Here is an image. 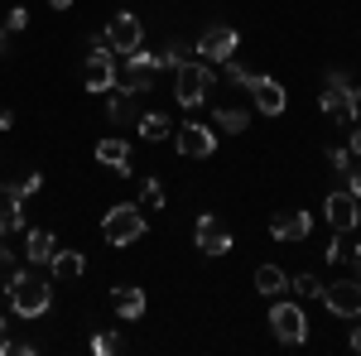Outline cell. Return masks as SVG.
Segmentation results:
<instances>
[{
  "label": "cell",
  "mask_w": 361,
  "mask_h": 356,
  "mask_svg": "<svg viewBox=\"0 0 361 356\" xmlns=\"http://www.w3.org/2000/svg\"><path fill=\"white\" fill-rule=\"evenodd\" d=\"M5 294H10V308H15L20 318H44V313L54 308V284L34 270V265L5 274Z\"/></svg>",
  "instance_id": "1"
},
{
  "label": "cell",
  "mask_w": 361,
  "mask_h": 356,
  "mask_svg": "<svg viewBox=\"0 0 361 356\" xmlns=\"http://www.w3.org/2000/svg\"><path fill=\"white\" fill-rule=\"evenodd\" d=\"M318 106H323V116L333 121V125H352L361 111H357V97H352V87H347V73L342 68H333L328 78H323V97H318Z\"/></svg>",
  "instance_id": "2"
},
{
  "label": "cell",
  "mask_w": 361,
  "mask_h": 356,
  "mask_svg": "<svg viewBox=\"0 0 361 356\" xmlns=\"http://www.w3.org/2000/svg\"><path fill=\"white\" fill-rule=\"evenodd\" d=\"M102 236H106V246H135L140 236H145V212H140L135 202H121L111 207L106 217H102Z\"/></svg>",
  "instance_id": "3"
},
{
  "label": "cell",
  "mask_w": 361,
  "mask_h": 356,
  "mask_svg": "<svg viewBox=\"0 0 361 356\" xmlns=\"http://www.w3.org/2000/svg\"><path fill=\"white\" fill-rule=\"evenodd\" d=\"M178 78H173V97H178V106H202L207 97H212V68L207 63H178L173 68Z\"/></svg>",
  "instance_id": "4"
},
{
  "label": "cell",
  "mask_w": 361,
  "mask_h": 356,
  "mask_svg": "<svg viewBox=\"0 0 361 356\" xmlns=\"http://www.w3.org/2000/svg\"><path fill=\"white\" fill-rule=\"evenodd\" d=\"M270 332H275L284 347H304L308 342V313L299 303H275L270 308Z\"/></svg>",
  "instance_id": "5"
},
{
  "label": "cell",
  "mask_w": 361,
  "mask_h": 356,
  "mask_svg": "<svg viewBox=\"0 0 361 356\" xmlns=\"http://www.w3.org/2000/svg\"><path fill=\"white\" fill-rule=\"evenodd\" d=\"M154 73H159V54H145V49H135V54H126V73L116 78V87L121 92H149V82H154Z\"/></svg>",
  "instance_id": "6"
},
{
  "label": "cell",
  "mask_w": 361,
  "mask_h": 356,
  "mask_svg": "<svg viewBox=\"0 0 361 356\" xmlns=\"http://www.w3.org/2000/svg\"><path fill=\"white\" fill-rule=\"evenodd\" d=\"M318 299L328 303L333 318H361V279H333V284H323Z\"/></svg>",
  "instance_id": "7"
},
{
  "label": "cell",
  "mask_w": 361,
  "mask_h": 356,
  "mask_svg": "<svg viewBox=\"0 0 361 356\" xmlns=\"http://www.w3.org/2000/svg\"><path fill=\"white\" fill-rule=\"evenodd\" d=\"M241 49V34L231 25H207L202 34H197V54H202V63H226V58Z\"/></svg>",
  "instance_id": "8"
},
{
  "label": "cell",
  "mask_w": 361,
  "mask_h": 356,
  "mask_svg": "<svg viewBox=\"0 0 361 356\" xmlns=\"http://www.w3.org/2000/svg\"><path fill=\"white\" fill-rule=\"evenodd\" d=\"M106 44H111V54H135L140 44H145V25H140V15L116 10L111 25H106Z\"/></svg>",
  "instance_id": "9"
},
{
  "label": "cell",
  "mask_w": 361,
  "mask_h": 356,
  "mask_svg": "<svg viewBox=\"0 0 361 356\" xmlns=\"http://www.w3.org/2000/svg\"><path fill=\"white\" fill-rule=\"evenodd\" d=\"M193 246L202 250V255H226L236 241H231V226H226V221H217L212 212H202L197 226H193Z\"/></svg>",
  "instance_id": "10"
},
{
  "label": "cell",
  "mask_w": 361,
  "mask_h": 356,
  "mask_svg": "<svg viewBox=\"0 0 361 356\" xmlns=\"http://www.w3.org/2000/svg\"><path fill=\"white\" fill-rule=\"evenodd\" d=\"M173 145H178L183 159H207L217 149V135L207 125H197V121H183V125H173Z\"/></svg>",
  "instance_id": "11"
},
{
  "label": "cell",
  "mask_w": 361,
  "mask_h": 356,
  "mask_svg": "<svg viewBox=\"0 0 361 356\" xmlns=\"http://www.w3.org/2000/svg\"><path fill=\"white\" fill-rule=\"evenodd\" d=\"M82 87H87V92H111V87H116V58H111V49H92V54H87Z\"/></svg>",
  "instance_id": "12"
},
{
  "label": "cell",
  "mask_w": 361,
  "mask_h": 356,
  "mask_svg": "<svg viewBox=\"0 0 361 356\" xmlns=\"http://www.w3.org/2000/svg\"><path fill=\"white\" fill-rule=\"evenodd\" d=\"M308 231H313V217H308V212H279V217H270V236L284 241V246L308 241Z\"/></svg>",
  "instance_id": "13"
},
{
  "label": "cell",
  "mask_w": 361,
  "mask_h": 356,
  "mask_svg": "<svg viewBox=\"0 0 361 356\" xmlns=\"http://www.w3.org/2000/svg\"><path fill=\"white\" fill-rule=\"evenodd\" d=\"M323 217L333 221V231H352L357 226V197L352 192H328V202H323Z\"/></svg>",
  "instance_id": "14"
},
{
  "label": "cell",
  "mask_w": 361,
  "mask_h": 356,
  "mask_svg": "<svg viewBox=\"0 0 361 356\" xmlns=\"http://www.w3.org/2000/svg\"><path fill=\"white\" fill-rule=\"evenodd\" d=\"M250 97H255V111H265V116H284V106H289V92L275 78H255Z\"/></svg>",
  "instance_id": "15"
},
{
  "label": "cell",
  "mask_w": 361,
  "mask_h": 356,
  "mask_svg": "<svg viewBox=\"0 0 361 356\" xmlns=\"http://www.w3.org/2000/svg\"><path fill=\"white\" fill-rule=\"evenodd\" d=\"M111 308H116V318L140 323V318H145V289H140V284H116L111 289Z\"/></svg>",
  "instance_id": "16"
},
{
  "label": "cell",
  "mask_w": 361,
  "mask_h": 356,
  "mask_svg": "<svg viewBox=\"0 0 361 356\" xmlns=\"http://www.w3.org/2000/svg\"><path fill=\"white\" fill-rule=\"evenodd\" d=\"M97 164L116 168V173H130V145H126L121 135H106V140H97Z\"/></svg>",
  "instance_id": "17"
},
{
  "label": "cell",
  "mask_w": 361,
  "mask_h": 356,
  "mask_svg": "<svg viewBox=\"0 0 361 356\" xmlns=\"http://www.w3.org/2000/svg\"><path fill=\"white\" fill-rule=\"evenodd\" d=\"M54 250H58L54 231H44V226L25 231V260L34 265V270H39V265H49V260H54Z\"/></svg>",
  "instance_id": "18"
},
{
  "label": "cell",
  "mask_w": 361,
  "mask_h": 356,
  "mask_svg": "<svg viewBox=\"0 0 361 356\" xmlns=\"http://www.w3.org/2000/svg\"><path fill=\"white\" fill-rule=\"evenodd\" d=\"M49 265H54L58 284H78V279L87 274V255H82V250H54V260H49Z\"/></svg>",
  "instance_id": "19"
},
{
  "label": "cell",
  "mask_w": 361,
  "mask_h": 356,
  "mask_svg": "<svg viewBox=\"0 0 361 356\" xmlns=\"http://www.w3.org/2000/svg\"><path fill=\"white\" fill-rule=\"evenodd\" d=\"M111 106H106V116H111L116 125H135L140 121V106H135V92H121V87H111Z\"/></svg>",
  "instance_id": "20"
},
{
  "label": "cell",
  "mask_w": 361,
  "mask_h": 356,
  "mask_svg": "<svg viewBox=\"0 0 361 356\" xmlns=\"http://www.w3.org/2000/svg\"><path fill=\"white\" fill-rule=\"evenodd\" d=\"M135 130H140V140H149V145H154V140L173 135V121H169L164 111H145V116L135 121Z\"/></svg>",
  "instance_id": "21"
},
{
  "label": "cell",
  "mask_w": 361,
  "mask_h": 356,
  "mask_svg": "<svg viewBox=\"0 0 361 356\" xmlns=\"http://www.w3.org/2000/svg\"><path fill=\"white\" fill-rule=\"evenodd\" d=\"M39 188H44V173L34 168V173H25V178H10V183H0V197H10V202H25V197H34Z\"/></svg>",
  "instance_id": "22"
},
{
  "label": "cell",
  "mask_w": 361,
  "mask_h": 356,
  "mask_svg": "<svg viewBox=\"0 0 361 356\" xmlns=\"http://www.w3.org/2000/svg\"><path fill=\"white\" fill-rule=\"evenodd\" d=\"M255 289H260L265 299H279V294L289 289V274L279 270V265H260V270H255Z\"/></svg>",
  "instance_id": "23"
},
{
  "label": "cell",
  "mask_w": 361,
  "mask_h": 356,
  "mask_svg": "<svg viewBox=\"0 0 361 356\" xmlns=\"http://www.w3.org/2000/svg\"><path fill=\"white\" fill-rule=\"evenodd\" d=\"M15 231H25V202L0 197V236H15Z\"/></svg>",
  "instance_id": "24"
},
{
  "label": "cell",
  "mask_w": 361,
  "mask_h": 356,
  "mask_svg": "<svg viewBox=\"0 0 361 356\" xmlns=\"http://www.w3.org/2000/svg\"><path fill=\"white\" fill-rule=\"evenodd\" d=\"M212 121H217V130H231V135H241L250 116H246L241 106H217V111H212Z\"/></svg>",
  "instance_id": "25"
},
{
  "label": "cell",
  "mask_w": 361,
  "mask_h": 356,
  "mask_svg": "<svg viewBox=\"0 0 361 356\" xmlns=\"http://www.w3.org/2000/svg\"><path fill=\"white\" fill-rule=\"evenodd\" d=\"M135 207H154V212L164 207V188H159V178H145V188H140V202H135Z\"/></svg>",
  "instance_id": "26"
},
{
  "label": "cell",
  "mask_w": 361,
  "mask_h": 356,
  "mask_svg": "<svg viewBox=\"0 0 361 356\" xmlns=\"http://www.w3.org/2000/svg\"><path fill=\"white\" fill-rule=\"evenodd\" d=\"M289 289H294V294H299V299H318V294H323V284H318V279H313V274H294V279H289Z\"/></svg>",
  "instance_id": "27"
},
{
  "label": "cell",
  "mask_w": 361,
  "mask_h": 356,
  "mask_svg": "<svg viewBox=\"0 0 361 356\" xmlns=\"http://www.w3.org/2000/svg\"><path fill=\"white\" fill-rule=\"evenodd\" d=\"M255 78H260V73H250L246 63H236V58H226V82H236V87H255Z\"/></svg>",
  "instance_id": "28"
},
{
  "label": "cell",
  "mask_w": 361,
  "mask_h": 356,
  "mask_svg": "<svg viewBox=\"0 0 361 356\" xmlns=\"http://www.w3.org/2000/svg\"><path fill=\"white\" fill-rule=\"evenodd\" d=\"M188 58H193V54H188L183 44H169L164 54H159V68H178V63H188Z\"/></svg>",
  "instance_id": "29"
},
{
  "label": "cell",
  "mask_w": 361,
  "mask_h": 356,
  "mask_svg": "<svg viewBox=\"0 0 361 356\" xmlns=\"http://www.w3.org/2000/svg\"><path fill=\"white\" fill-rule=\"evenodd\" d=\"M5 29H10V34H20V29H29V10H25V5L5 10Z\"/></svg>",
  "instance_id": "30"
},
{
  "label": "cell",
  "mask_w": 361,
  "mask_h": 356,
  "mask_svg": "<svg viewBox=\"0 0 361 356\" xmlns=\"http://www.w3.org/2000/svg\"><path fill=\"white\" fill-rule=\"evenodd\" d=\"M328 164H333L337 173H352V154H347L342 145H333V149H328Z\"/></svg>",
  "instance_id": "31"
},
{
  "label": "cell",
  "mask_w": 361,
  "mask_h": 356,
  "mask_svg": "<svg viewBox=\"0 0 361 356\" xmlns=\"http://www.w3.org/2000/svg\"><path fill=\"white\" fill-rule=\"evenodd\" d=\"M347 260V231H337V241L328 246V265H342Z\"/></svg>",
  "instance_id": "32"
},
{
  "label": "cell",
  "mask_w": 361,
  "mask_h": 356,
  "mask_svg": "<svg viewBox=\"0 0 361 356\" xmlns=\"http://www.w3.org/2000/svg\"><path fill=\"white\" fill-rule=\"evenodd\" d=\"M92 352H97V356H111L116 352V337H111V332H97V337H92Z\"/></svg>",
  "instance_id": "33"
},
{
  "label": "cell",
  "mask_w": 361,
  "mask_h": 356,
  "mask_svg": "<svg viewBox=\"0 0 361 356\" xmlns=\"http://www.w3.org/2000/svg\"><path fill=\"white\" fill-rule=\"evenodd\" d=\"M347 192L361 202V168H352V173H347Z\"/></svg>",
  "instance_id": "34"
},
{
  "label": "cell",
  "mask_w": 361,
  "mask_h": 356,
  "mask_svg": "<svg viewBox=\"0 0 361 356\" xmlns=\"http://www.w3.org/2000/svg\"><path fill=\"white\" fill-rule=\"evenodd\" d=\"M352 159H361V116L352 121Z\"/></svg>",
  "instance_id": "35"
},
{
  "label": "cell",
  "mask_w": 361,
  "mask_h": 356,
  "mask_svg": "<svg viewBox=\"0 0 361 356\" xmlns=\"http://www.w3.org/2000/svg\"><path fill=\"white\" fill-rule=\"evenodd\" d=\"M10 39H15V34H10V29H5V25H0V58H5V54H10Z\"/></svg>",
  "instance_id": "36"
},
{
  "label": "cell",
  "mask_w": 361,
  "mask_h": 356,
  "mask_svg": "<svg viewBox=\"0 0 361 356\" xmlns=\"http://www.w3.org/2000/svg\"><path fill=\"white\" fill-rule=\"evenodd\" d=\"M0 270H10V246H5V236H0Z\"/></svg>",
  "instance_id": "37"
},
{
  "label": "cell",
  "mask_w": 361,
  "mask_h": 356,
  "mask_svg": "<svg viewBox=\"0 0 361 356\" xmlns=\"http://www.w3.org/2000/svg\"><path fill=\"white\" fill-rule=\"evenodd\" d=\"M347 342H352V352L361 356V323H357V328H352V337H347Z\"/></svg>",
  "instance_id": "38"
},
{
  "label": "cell",
  "mask_w": 361,
  "mask_h": 356,
  "mask_svg": "<svg viewBox=\"0 0 361 356\" xmlns=\"http://www.w3.org/2000/svg\"><path fill=\"white\" fill-rule=\"evenodd\" d=\"M352 255H357V279H361V241H357V246H352Z\"/></svg>",
  "instance_id": "39"
},
{
  "label": "cell",
  "mask_w": 361,
  "mask_h": 356,
  "mask_svg": "<svg viewBox=\"0 0 361 356\" xmlns=\"http://www.w3.org/2000/svg\"><path fill=\"white\" fill-rule=\"evenodd\" d=\"M5 328H10V323H5V313H0V347H5Z\"/></svg>",
  "instance_id": "40"
},
{
  "label": "cell",
  "mask_w": 361,
  "mask_h": 356,
  "mask_svg": "<svg viewBox=\"0 0 361 356\" xmlns=\"http://www.w3.org/2000/svg\"><path fill=\"white\" fill-rule=\"evenodd\" d=\"M49 5H54V10H68V5H73V0H49Z\"/></svg>",
  "instance_id": "41"
},
{
  "label": "cell",
  "mask_w": 361,
  "mask_h": 356,
  "mask_svg": "<svg viewBox=\"0 0 361 356\" xmlns=\"http://www.w3.org/2000/svg\"><path fill=\"white\" fill-rule=\"evenodd\" d=\"M352 97H357V111H361V87H352Z\"/></svg>",
  "instance_id": "42"
}]
</instances>
